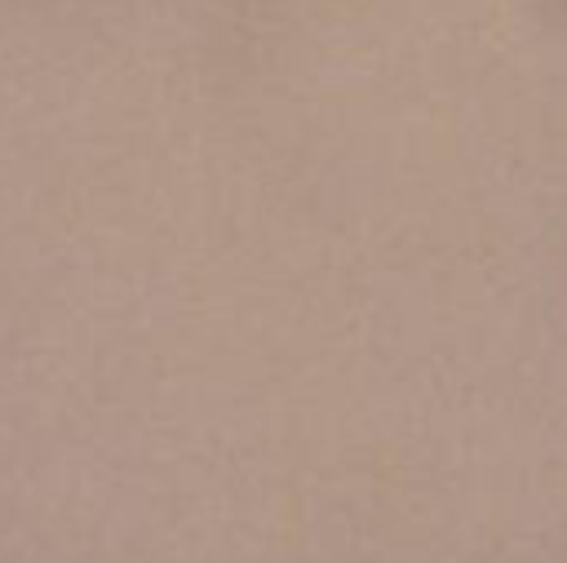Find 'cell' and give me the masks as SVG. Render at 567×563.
Wrapping results in <instances>:
<instances>
[]
</instances>
